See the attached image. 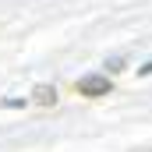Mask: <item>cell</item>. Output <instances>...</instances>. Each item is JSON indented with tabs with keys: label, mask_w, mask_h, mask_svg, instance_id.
Returning a JSON list of instances; mask_svg holds the SVG:
<instances>
[{
	"label": "cell",
	"mask_w": 152,
	"mask_h": 152,
	"mask_svg": "<svg viewBox=\"0 0 152 152\" xmlns=\"http://www.w3.org/2000/svg\"><path fill=\"white\" fill-rule=\"evenodd\" d=\"M78 96H85V99H103V96H110V78L106 75H85V78H78Z\"/></svg>",
	"instance_id": "6da1fadb"
},
{
	"label": "cell",
	"mask_w": 152,
	"mask_h": 152,
	"mask_svg": "<svg viewBox=\"0 0 152 152\" xmlns=\"http://www.w3.org/2000/svg\"><path fill=\"white\" fill-rule=\"evenodd\" d=\"M32 103L53 106V103H57V88H53V85H36V88H32Z\"/></svg>",
	"instance_id": "7a4b0ae2"
}]
</instances>
